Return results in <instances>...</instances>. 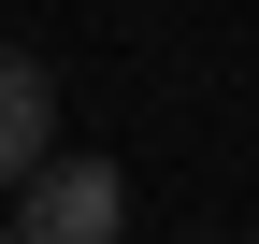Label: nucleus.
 Returning a JSON list of instances; mask_svg holds the SVG:
<instances>
[{"mask_svg": "<svg viewBox=\"0 0 259 244\" xmlns=\"http://www.w3.org/2000/svg\"><path fill=\"white\" fill-rule=\"evenodd\" d=\"M130 230V187H115V158H44L15 187V244H115Z\"/></svg>", "mask_w": 259, "mask_h": 244, "instance_id": "nucleus-1", "label": "nucleus"}, {"mask_svg": "<svg viewBox=\"0 0 259 244\" xmlns=\"http://www.w3.org/2000/svg\"><path fill=\"white\" fill-rule=\"evenodd\" d=\"M44 158H58V86L44 57H0V187H29Z\"/></svg>", "mask_w": 259, "mask_h": 244, "instance_id": "nucleus-2", "label": "nucleus"}, {"mask_svg": "<svg viewBox=\"0 0 259 244\" xmlns=\"http://www.w3.org/2000/svg\"><path fill=\"white\" fill-rule=\"evenodd\" d=\"M0 244H15V230H0Z\"/></svg>", "mask_w": 259, "mask_h": 244, "instance_id": "nucleus-3", "label": "nucleus"}]
</instances>
